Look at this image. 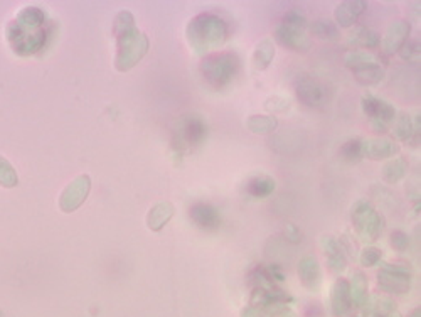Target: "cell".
<instances>
[{
  "instance_id": "obj_35",
  "label": "cell",
  "mask_w": 421,
  "mask_h": 317,
  "mask_svg": "<svg viewBox=\"0 0 421 317\" xmlns=\"http://www.w3.org/2000/svg\"><path fill=\"white\" fill-rule=\"evenodd\" d=\"M282 22H285V24H290V26L302 27V29H309V22H307V17L303 16V12L298 11V9H292V11H288L287 14H285Z\"/></svg>"
},
{
  "instance_id": "obj_25",
  "label": "cell",
  "mask_w": 421,
  "mask_h": 317,
  "mask_svg": "<svg viewBox=\"0 0 421 317\" xmlns=\"http://www.w3.org/2000/svg\"><path fill=\"white\" fill-rule=\"evenodd\" d=\"M408 169H410V164L406 158L403 157L389 158L386 164L383 166V172H381L383 181L388 184H398L400 181L406 178Z\"/></svg>"
},
{
  "instance_id": "obj_23",
  "label": "cell",
  "mask_w": 421,
  "mask_h": 317,
  "mask_svg": "<svg viewBox=\"0 0 421 317\" xmlns=\"http://www.w3.org/2000/svg\"><path fill=\"white\" fill-rule=\"evenodd\" d=\"M347 41H349L351 46L364 48V49H374L381 44V38H379V34L368 26L352 27ZM364 49H362V51H364Z\"/></svg>"
},
{
  "instance_id": "obj_13",
  "label": "cell",
  "mask_w": 421,
  "mask_h": 317,
  "mask_svg": "<svg viewBox=\"0 0 421 317\" xmlns=\"http://www.w3.org/2000/svg\"><path fill=\"white\" fill-rule=\"evenodd\" d=\"M298 279L303 287L310 292H319L320 285H322V270H320V264L317 260L315 255L307 253L298 260L297 265Z\"/></svg>"
},
{
  "instance_id": "obj_33",
  "label": "cell",
  "mask_w": 421,
  "mask_h": 317,
  "mask_svg": "<svg viewBox=\"0 0 421 317\" xmlns=\"http://www.w3.org/2000/svg\"><path fill=\"white\" fill-rule=\"evenodd\" d=\"M381 258H383L381 248L366 247L364 250L361 252V265L366 267V269H371V267L381 264Z\"/></svg>"
},
{
  "instance_id": "obj_18",
  "label": "cell",
  "mask_w": 421,
  "mask_h": 317,
  "mask_svg": "<svg viewBox=\"0 0 421 317\" xmlns=\"http://www.w3.org/2000/svg\"><path fill=\"white\" fill-rule=\"evenodd\" d=\"M352 307L349 282L346 279H337L330 289V311L334 317H346Z\"/></svg>"
},
{
  "instance_id": "obj_26",
  "label": "cell",
  "mask_w": 421,
  "mask_h": 317,
  "mask_svg": "<svg viewBox=\"0 0 421 317\" xmlns=\"http://www.w3.org/2000/svg\"><path fill=\"white\" fill-rule=\"evenodd\" d=\"M246 129L251 134L268 135L278 129V119L275 115H250L246 119Z\"/></svg>"
},
{
  "instance_id": "obj_12",
  "label": "cell",
  "mask_w": 421,
  "mask_h": 317,
  "mask_svg": "<svg viewBox=\"0 0 421 317\" xmlns=\"http://www.w3.org/2000/svg\"><path fill=\"white\" fill-rule=\"evenodd\" d=\"M295 93L302 105L317 108L325 102V86L310 75H302L295 81Z\"/></svg>"
},
{
  "instance_id": "obj_2",
  "label": "cell",
  "mask_w": 421,
  "mask_h": 317,
  "mask_svg": "<svg viewBox=\"0 0 421 317\" xmlns=\"http://www.w3.org/2000/svg\"><path fill=\"white\" fill-rule=\"evenodd\" d=\"M44 12L39 7H26L7 26V41L13 51L21 56L35 54L46 44Z\"/></svg>"
},
{
  "instance_id": "obj_27",
  "label": "cell",
  "mask_w": 421,
  "mask_h": 317,
  "mask_svg": "<svg viewBox=\"0 0 421 317\" xmlns=\"http://www.w3.org/2000/svg\"><path fill=\"white\" fill-rule=\"evenodd\" d=\"M349 289H351V301L354 306L362 307V304L366 302V299L369 297V284H368V277H366L362 272H354L352 275L351 282H349Z\"/></svg>"
},
{
  "instance_id": "obj_21",
  "label": "cell",
  "mask_w": 421,
  "mask_h": 317,
  "mask_svg": "<svg viewBox=\"0 0 421 317\" xmlns=\"http://www.w3.org/2000/svg\"><path fill=\"white\" fill-rule=\"evenodd\" d=\"M175 215V208L169 201H158L148 210L147 215V226L152 232H162L165 228V225L172 220V216Z\"/></svg>"
},
{
  "instance_id": "obj_9",
  "label": "cell",
  "mask_w": 421,
  "mask_h": 317,
  "mask_svg": "<svg viewBox=\"0 0 421 317\" xmlns=\"http://www.w3.org/2000/svg\"><path fill=\"white\" fill-rule=\"evenodd\" d=\"M361 105L364 115H368L369 125L374 132H386L389 124H393L396 119V108L383 98L366 95L362 97Z\"/></svg>"
},
{
  "instance_id": "obj_39",
  "label": "cell",
  "mask_w": 421,
  "mask_h": 317,
  "mask_svg": "<svg viewBox=\"0 0 421 317\" xmlns=\"http://www.w3.org/2000/svg\"><path fill=\"white\" fill-rule=\"evenodd\" d=\"M391 317H401V314H400V312H393Z\"/></svg>"
},
{
  "instance_id": "obj_40",
  "label": "cell",
  "mask_w": 421,
  "mask_h": 317,
  "mask_svg": "<svg viewBox=\"0 0 421 317\" xmlns=\"http://www.w3.org/2000/svg\"><path fill=\"white\" fill-rule=\"evenodd\" d=\"M0 317H2V312H0Z\"/></svg>"
},
{
  "instance_id": "obj_37",
  "label": "cell",
  "mask_w": 421,
  "mask_h": 317,
  "mask_svg": "<svg viewBox=\"0 0 421 317\" xmlns=\"http://www.w3.org/2000/svg\"><path fill=\"white\" fill-rule=\"evenodd\" d=\"M283 237H285V240H287V242L293 243V245L300 243L302 242V230L298 228L297 225L288 223L283 230Z\"/></svg>"
},
{
  "instance_id": "obj_11",
  "label": "cell",
  "mask_w": 421,
  "mask_h": 317,
  "mask_svg": "<svg viewBox=\"0 0 421 317\" xmlns=\"http://www.w3.org/2000/svg\"><path fill=\"white\" fill-rule=\"evenodd\" d=\"M309 29H302V27L285 24L280 21L273 29V38L278 44H282L283 48L292 49V51H309L312 46L310 36L307 34Z\"/></svg>"
},
{
  "instance_id": "obj_5",
  "label": "cell",
  "mask_w": 421,
  "mask_h": 317,
  "mask_svg": "<svg viewBox=\"0 0 421 317\" xmlns=\"http://www.w3.org/2000/svg\"><path fill=\"white\" fill-rule=\"evenodd\" d=\"M209 134V125L204 117L192 113L180 119L174 127V139L172 146L179 154H187L204 144Z\"/></svg>"
},
{
  "instance_id": "obj_10",
  "label": "cell",
  "mask_w": 421,
  "mask_h": 317,
  "mask_svg": "<svg viewBox=\"0 0 421 317\" xmlns=\"http://www.w3.org/2000/svg\"><path fill=\"white\" fill-rule=\"evenodd\" d=\"M92 191V178L88 174H80L62 189L60 196V210L62 213H75L83 206Z\"/></svg>"
},
{
  "instance_id": "obj_20",
  "label": "cell",
  "mask_w": 421,
  "mask_h": 317,
  "mask_svg": "<svg viewBox=\"0 0 421 317\" xmlns=\"http://www.w3.org/2000/svg\"><path fill=\"white\" fill-rule=\"evenodd\" d=\"M396 312V302L389 296L374 294L362 304V317H391Z\"/></svg>"
},
{
  "instance_id": "obj_4",
  "label": "cell",
  "mask_w": 421,
  "mask_h": 317,
  "mask_svg": "<svg viewBox=\"0 0 421 317\" xmlns=\"http://www.w3.org/2000/svg\"><path fill=\"white\" fill-rule=\"evenodd\" d=\"M241 61L234 51H217L207 54L201 60L199 71L207 85L214 90H223L233 83L239 73Z\"/></svg>"
},
{
  "instance_id": "obj_24",
  "label": "cell",
  "mask_w": 421,
  "mask_h": 317,
  "mask_svg": "<svg viewBox=\"0 0 421 317\" xmlns=\"http://www.w3.org/2000/svg\"><path fill=\"white\" fill-rule=\"evenodd\" d=\"M275 189H277V181L271 178V176L261 174V176H255V178L248 181L244 191L250 194L251 198L265 199L271 196V194L275 193Z\"/></svg>"
},
{
  "instance_id": "obj_30",
  "label": "cell",
  "mask_w": 421,
  "mask_h": 317,
  "mask_svg": "<svg viewBox=\"0 0 421 317\" xmlns=\"http://www.w3.org/2000/svg\"><path fill=\"white\" fill-rule=\"evenodd\" d=\"M395 129H393V134L398 140L401 142H408V140L413 139V119L408 115V113H396Z\"/></svg>"
},
{
  "instance_id": "obj_6",
  "label": "cell",
  "mask_w": 421,
  "mask_h": 317,
  "mask_svg": "<svg viewBox=\"0 0 421 317\" xmlns=\"http://www.w3.org/2000/svg\"><path fill=\"white\" fill-rule=\"evenodd\" d=\"M351 221L357 237L364 242L373 243L381 237L384 230V218L368 199H357L351 208Z\"/></svg>"
},
{
  "instance_id": "obj_3",
  "label": "cell",
  "mask_w": 421,
  "mask_h": 317,
  "mask_svg": "<svg viewBox=\"0 0 421 317\" xmlns=\"http://www.w3.org/2000/svg\"><path fill=\"white\" fill-rule=\"evenodd\" d=\"M185 38L192 51L204 58L224 46L229 38L228 24L212 12L197 14L185 27Z\"/></svg>"
},
{
  "instance_id": "obj_38",
  "label": "cell",
  "mask_w": 421,
  "mask_h": 317,
  "mask_svg": "<svg viewBox=\"0 0 421 317\" xmlns=\"http://www.w3.org/2000/svg\"><path fill=\"white\" fill-rule=\"evenodd\" d=\"M408 317H421V311H420V307H416V309L411 312V314L408 316Z\"/></svg>"
},
{
  "instance_id": "obj_19",
  "label": "cell",
  "mask_w": 421,
  "mask_h": 317,
  "mask_svg": "<svg viewBox=\"0 0 421 317\" xmlns=\"http://www.w3.org/2000/svg\"><path fill=\"white\" fill-rule=\"evenodd\" d=\"M366 7H368V2H364V0H344L334 11L336 26L342 27V29H349L356 24L361 14L366 11Z\"/></svg>"
},
{
  "instance_id": "obj_34",
  "label": "cell",
  "mask_w": 421,
  "mask_h": 317,
  "mask_svg": "<svg viewBox=\"0 0 421 317\" xmlns=\"http://www.w3.org/2000/svg\"><path fill=\"white\" fill-rule=\"evenodd\" d=\"M389 245L395 248L396 252H406L410 247V237L401 230H395L389 235Z\"/></svg>"
},
{
  "instance_id": "obj_29",
  "label": "cell",
  "mask_w": 421,
  "mask_h": 317,
  "mask_svg": "<svg viewBox=\"0 0 421 317\" xmlns=\"http://www.w3.org/2000/svg\"><path fill=\"white\" fill-rule=\"evenodd\" d=\"M309 31L314 36H317L319 39L324 41H337L339 39V27L336 26V22L332 21H314L312 24H309Z\"/></svg>"
},
{
  "instance_id": "obj_15",
  "label": "cell",
  "mask_w": 421,
  "mask_h": 317,
  "mask_svg": "<svg viewBox=\"0 0 421 317\" xmlns=\"http://www.w3.org/2000/svg\"><path fill=\"white\" fill-rule=\"evenodd\" d=\"M362 152H364V157L371 158V161H384V158L398 156L400 146L389 137L362 139Z\"/></svg>"
},
{
  "instance_id": "obj_17",
  "label": "cell",
  "mask_w": 421,
  "mask_h": 317,
  "mask_svg": "<svg viewBox=\"0 0 421 317\" xmlns=\"http://www.w3.org/2000/svg\"><path fill=\"white\" fill-rule=\"evenodd\" d=\"M320 247H322V250L325 253V260H327L329 270L336 275L342 274V272L347 269V258L342 245L334 237H330V235H325V237L320 238Z\"/></svg>"
},
{
  "instance_id": "obj_31",
  "label": "cell",
  "mask_w": 421,
  "mask_h": 317,
  "mask_svg": "<svg viewBox=\"0 0 421 317\" xmlns=\"http://www.w3.org/2000/svg\"><path fill=\"white\" fill-rule=\"evenodd\" d=\"M19 184V176L6 157L0 156V186L2 188H16Z\"/></svg>"
},
{
  "instance_id": "obj_1",
  "label": "cell",
  "mask_w": 421,
  "mask_h": 317,
  "mask_svg": "<svg viewBox=\"0 0 421 317\" xmlns=\"http://www.w3.org/2000/svg\"><path fill=\"white\" fill-rule=\"evenodd\" d=\"M113 34L116 38L115 68L120 73H126L143 60L151 49V41L135 26L132 12L121 11L113 21Z\"/></svg>"
},
{
  "instance_id": "obj_16",
  "label": "cell",
  "mask_w": 421,
  "mask_h": 317,
  "mask_svg": "<svg viewBox=\"0 0 421 317\" xmlns=\"http://www.w3.org/2000/svg\"><path fill=\"white\" fill-rule=\"evenodd\" d=\"M411 33V26L408 21H395L391 26L388 27L386 34H384V39L381 41V48L383 53L386 56H393L400 51V48L406 43L410 38Z\"/></svg>"
},
{
  "instance_id": "obj_36",
  "label": "cell",
  "mask_w": 421,
  "mask_h": 317,
  "mask_svg": "<svg viewBox=\"0 0 421 317\" xmlns=\"http://www.w3.org/2000/svg\"><path fill=\"white\" fill-rule=\"evenodd\" d=\"M290 107V100L288 98H282V97H271L266 100L265 108L268 112H283Z\"/></svg>"
},
{
  "instance_id": "obj_32",
  "label": "cell",
  "mask_w": 421,
  "mask_h": 317,
  "mask_svg": "<svg viewBox=\"0 0 421 317\" xmlns=\"http://www.w3.org/2000/svg\"><path fill=\"white\" fill-rule=\"evenodd\" d=\"M398 54H400L403 61L418 63L420 61V41H416V39L406 41V43L400 48Z\"/></svg>"
},
{
  "instance_id": "obj_28",
  "label": "cell",
  "mask_w": 421,
  "mask_h": 317,
  "mask_svg": "<svg viewBox=\"0 0 421 317\" xmlns=\"http://www.w3.org/2000/svg\"><path fill=\"white\" fill-rule=\"evenodd\" d=\"M339 157L342 158L346 164H357V162L364 158V152H362V139H349L339 147Z\"/></svg>"
},
{
  "instance_id": "obj_14",
  "label": "cell",
  "mask_w": 421,
  "mask_h": 317,
  "mask_svg": "<svg viewBox=\"0 0 421 317\" xmlns=\"http://www.w3.org/2000/svg\"><path fill=\"white\" fill-rule=\"evenodd\" d=\"M189 218L202 232H216L221 226V213L209 203H196L189 210Z\"/></svg>"
},
{
  "instance_id": "obj_8",
  "label": "cell",
  "mask_w": 421,
  "mask_h": 317,
  "mask_svg": "<svg viewBox=\"0 0 421 317\" xmlns=\"http://www.w3.org/2000/svg\"><path fill=\"white\" fill-rule=\"evenodd\" d=\"M411 277H413V270L408 265L386 264L378 272V285L386 294H408Z\"/></svg>"
},
{
  "instance_id": "obj_22",
  "label": "cell",
  "mask_w": 421,
  "mask_h": 317,
  "mask_svg": "<svg viewBox=\"0 0 421 317\" xmlns=\"http://www.w3.org/2000/svg\"><path fill=\"white\" fill-rule=\"evenodd\" d=\"M275 54H277V48H275V41L271 38L261 39L260 43L256 44L255 51H253V68L258 71L268 70L271 63L275 60Z\"/></svg>"
},
{
  "instance_id": "obj_7",
  "label": "cell",
  "mask_w": 421,
  "mask_h": 317,
  "mask_svg": "<svg viewBox=\"0 0 421 317\" xmlns=\"http://www.w3.org/2000/svg\"><path fill=\"white\" fill-rule=\"evenodd\" d=\"M344 65L347 70L352 71L357 83L364 86H374L379 85L386 76V71L378 58L368 51L356 49V51H347L344 54Z\"/></svg>"
}]
</instances>
